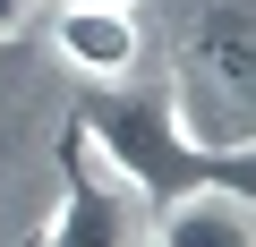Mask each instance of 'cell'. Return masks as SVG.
<instances>
[{
  "label": "cell",
  "mask_w": 256,
  "mask_h": 247,
  "mask_svg": "<svg viewBox=\"0 0 256 247\" xmlns=\"http://www.w3.org/2000/svg\"><path fill=\"white\" fill-rule=\"evenodd\" d=\"M77 119H86L77 137L102 154V171L137 196L146 213L171 205V196H188V188H256V145H248V154L196 145L180 119H171V94H162V85H111V94H94Z\"/></svg>",
  "instance_id": "6da1fadb"
},
{
  "label": "cell",
  "mask_w": 256,
  "mask_h": 247,
  "mask_svg": "<svg viewBox=\"0 0 256 247\" xmlns=\"http://www.w3.org/2000/svg\"><path fill=\"white\" fill-rule=\"evenodd\" d=\"M171 119L214 145L248 154L256 145V9L248 0H196L180 26V68H171Z\"/></svg>",
  "instance_id": "7a4b0ae2"
},
{
  "label": "cell",
  "mask_w": 256,
  "mask_h": 247,
  "mask_svg": "<svg viewBox=\"0 0 256 247\" xmlns=\"http://www.w3.org/2000/svg\"><path fill=\"white\" fill-rule=\"evenodd\" d=\"M137 222H146V205L128 196V188L102 171V154L77 137V145H68V196H60L43 247H137Z\"/></svg>",
  "instance_id": "3957f363"
},
{
  "label": "cell",
  "mask_w": 256,
  "mask_h": 247,
  "mask_svg": "<svg viewBox=\"0 0 256 247\" xmlns=\"http://www.w3.org/2000/svg\"><path fill=\"white\" fill-rule=\"evenodd\" d=\"M52 43H60V60H68L77 77H102V85L137 77V51H146L137 9H86V0H68V9H60Z\"/></svg>",
  "instance_id": "277c9868"
},
{
  "label": "cell",
  "mask_w": 256,
  "mask_h": 247,
  "mask_svg": "<svg viewBox=\"0 0 256 247\" xmlns=\"http://www.w3.org/2000/svg\"><path fill=\"white\" fill-rule=\"evenodd\" d=\"M154 247H256V196L248 188H188L154 205Z\"/></svg>",
  "instance_id": "5b68a950"
},
{
  "label": "cell",
  "mask_w": 256,
  "mask_h": 247,
  "mask_svg": "<svg viewBox=\"0 0 256 247\" xmlns=\"http://www.w3.org/2000/svg\"><path fill=\"white\" fill-rule=\"evenodd\" d=\"M18 26H26V0H0V43H9Z\"/></svg>",
  "instance_id": "8992f818"
},
{
  "label": "cell",
  "mask_w": 256,
  "mask_h": 247,
  "mask_svg": "<svg viewBox=\"0 0 256 247\" xmlns=\"http://www.w3.org/2000/svg\"><path fill=\"white\" fill-rule=\"evenodd\" d=\"M86 9H137V0H86Z\"/></svg>",
  "instance_id": "52a82bcc"
},
{
  "label": "cell",
  "mask_w": 256,
  "mask_h": 247,
  "mask_svg": "<svg viewBox=\"0 0 256 247\" xmlns=\"http://www.w3.org/2000/svg\"><path fill=\"white\" fill-rule=\"evenodd\" d=\"M26 9H34V0H26Z\"/></svg>",
  "instance_id": "ba28073f"
}]
</instances>
